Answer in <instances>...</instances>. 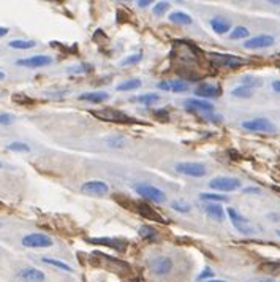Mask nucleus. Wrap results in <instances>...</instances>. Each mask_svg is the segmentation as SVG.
I'll use <instances>...</instances> for the list:
<instances>
[{"label": "nucleus", "mask_w": 280, "mask_h": 282, "mask_svg": "<svg viewBox=\"0 0 280 282\" xmlns=\"http://www.w3.org/2000/svg\"><path fill=\"white\" fill-rule=\"evenodd\" d=\"M204 213L217 222H223V219H225V211L217 203H206L204 204Z\"/></svg>", "instance_id": "nucleus-19"}, {"label": "nucleus", "mask_w": 280, "mask_h": 282, "mask_svg": "<svg viewBox=\"0 0 280 282\" xmlns=\"http://www.w3.org/2000/svg\"><path fill=\"white\" fill-rule=\"evenodd\" d=\"M231 95H234V97H237V98H250V97L253 95V89L249 87V86L241 84V86H237V87L233 89Z\"/></svg>", "instance_id": "nucleus-23"}, {"label": "nucleus", "mask_w": 280, "mask_h": 282, "mask_svg": "<svg viewBox=\"0 0 280 282\" xmlns=\"http://www.w3.org/2000/svg\"><path fill=\"white\" fill-rule=\"evenodd\" d=\"M0 166H2V163H0Z\"/></svg>", "instance_id": "nucleus-48"}, {"label": "nucleus", "mask_w": 280, "mask_h": 282, "mask_svg": "<svg viewBox=\"0 0 280 282\" xmlns=\"http://www.w3.org/2000/svg\"><path fill=\"white\" fill-rule=\"evenodd\" d=\"M209 187L219 192H234L241 189V179L231 176H217L209 181Z\"/></svg>", "instance_id": "nucleus-4"}, {"label": "nucleus", "mask_w": 280, "mask_h": 282, "mask_svg": "<svg viewBox=\"0 0 280 282\" xmlns=\"http://www.w3.org/2000/svg\"><path fill=\"white\" fill-rule=\"evenodd\" d=\"M169 21L174 22V24H181V25H190V24L193 22L192 16L187 15V13H184V11H174V13H171V15H169Z\"/></svg>", "instance_id": "nucleus-22"}, {"label": "nucleus", "mask_w": 280, "mask_h": 282, "mask_svg": "<svg viewBox=\"0 0 280 282\" xmlns=\"http://www.w3.org/2000/svg\"><path fill=\"white\" fill-rule=\"evenodd\" d=\"M136 211L144 217V219H149L152 222H165V219L160 216L149 203H136Z\"/></svg>", "instance_id": "nucleus-17"}, {"label": "nucleus", "mask_w": 280, "mask_h": 282, "mask_svg": "<svg viewBox=\"0 0 280 282\" xmlns=\"http://www.w3.org/2000/svg\"><path fill=\"white\" fill-rule=\"evenodd\" d=\"M277 235H278V238H280V230H277Z\"/></svg>", "instance_id": "nucleus-46"}, {"label": "nucleus", "mask_w": 280, "mask_h": 282, "mask_svg": "<svg viewBox=\"0 0 280 282\" xmlns=\"http://www.w3.org/2000/svg\"><path fill=\"white\" fill-rule=\"evenodd\" d=\"M141 57H143L141 53L131 54V56H128L127 59H124V60L121 62V65H135V63H138V62L141 60Z\"/></svg>", "instance_id": "nucleus-35"}, {"label": "nucleus", "mask_w": 280, "mask_h": 282, "mask_svg": "<svg viewBox=\"0 0 280 282\" xmlns=\"http://www.w3.org/2000/svg\"><path fill=\"white\" fill-rule=\"evenodd\" d=\"M18 277L22 282H43L45 280V273L37 270L33 266H25L22 270H19Z\"/></svg>", "instance_id": "nucleus-14"}, {"label": "nucleus", "mask_w": 280, "mask_h": 282, "mask_svg": "<svg viewBox=\"0 0 280 282\" xmlns=\"http://www.w3.org/2000/svg\"><path fill=\"white\" fill-rule=\"evenodd\" d=\"M7 148H8V151H16V152H29L30 151V148L25 143H10Z\"/></svg>", "instance_id": "nucleus-36"}, {"label": "nucleus", "mask_w": 280, "mask_h": 282, "mask_svg": "<svg viewBox=\"0 0 280 282\" xmlns=\"http://www.w3.org/2000/svg\"><path fill=\"white\" fill-rule=\"evenodd\" d=\"M136 5H138V7H141V8H144V7H149V5H151V0H139V2H136Z\"/></svg>", "instance_id": "nucleus-39"}, {"label": "nucleus", "mask_w": 280, "mask_h": 282, "mask_svg": "<svg viewBox=\"0 0 280 282\" xmlns=\"http://www.w3.org/2000/svg\"><path fill=\"white\" fill-rule=\"evenodd\" d=\"M42 262L46 263V265L54 266V268H59V270L66 271V273L72 271V266H70L68 263H65V262H62V260H57V259H48V257H45V259H42Z\"/></svg>", "instance_id": "nucleus-24"}, {"label": "nucleus", "mask_w": 280, "mask_h": 282, "mask_svg": "<svg viewBox=\"0 0 280 282\" xmlns=\"http://www.w3.org/2000/svg\"><path fill=\"white\" fill-rule=\"evenodd\" d=\"M52 62L49 56H30V57H24L16 62V65L19 67H27V68H42L46 67Z\"/></svg>", "instance_id": "nucleus-12"}, {"label": "nucleus", "mask_w": 280, "mask_h": 282, "mask_svg": "<svg viewBox=\"0 0 280 282\" xmlns=\"http://www.w3.org/2000/svg\"><path fill=\"white\" fill-rule=\"evenodd\" d=\"M110 98V95L103 92V91H97V92H86L79 95V100H84V101H90V103H103Z\"/></svg>", "instance_id": "nucleus-20"}, {"label": "nucleus", "mask_w": 280, "mask_h": 282, "mask_svg": "<svg viewBox=\"0 0 280 282\" xmlns=\"http://www.w3.org/2000/svg\"><path fill=\"white\" fill-rule=\"evenodd\" d=\"M151 271L157 276H166L172 270V260L168 257H154L148 262Z\"/></svg>", "instance_id": "nucleus-9"}, {"label": "nucleus", "mask_w": 280, "mask_h": 282, "mask_svg": "<svg viewBox=\"0 0 280 282\" xmlns=\"http://www.w3.org/2000/svg\"><path fill=\"white\" fill-rule=\"evenodd\" d=\"M272 89H274L277 94H280V81H274L272 83Z\"/></svg>", "instance_id": "nucleus-40"}, {"label": "nucleus", "mask_w": 280, "mask_h": 282, "mask_svg": "<svg viewBox=\"0 0 280 282\" xmlns=\"http://www.w3.org/2000/svg\"><path fill=\"white\" fill-rule=\"evenodd\" d=\"M158 89H162V91L166 92H187L189 91V83L185 81H179V80H172V81H160Z\"/></svg>", "instance_id": "nucleus-18"}, {"label": "nucleus", "mask_w": 280, "mask_h": 282, "mask_svg": "<svg viewBox=\"0 0 280 282\" xmlns=\"http://www.w3.org/2000/svg\"><path fill=\"white\" fill-rule=\"evenodd\" d=\"M171 206L174 208L176 211H179V213H189L190 208H192L187 201H172V203H171Z\"/></svg>", "instance_id": "nucleus-33"}, {"label": "nucleus", "mask_w": 280, "mask_h": 282, "mask_svg": "<svg viewBox=\"0 0 280 282\" xmlns=\"http://www.w3.org/2000/svg\"><path fill=\"white\" fill-rule=\"evenodd\" d=\"M176 171L190 178H203L207 173L206 166L199 162H179L176 165Z\"/></svg>", "instance_id": "nucleus-7"}, {"label": "nucleus", "mask_w": 280, "mask_h": 282, "mask_svg": "<svg viewBox=\"0 0 280 282\" xmlns=\"http://www.w3.org/2000/svg\"><path fill=\"white\" fill-rule=\"evenodd\" d=\"M250 35V30L247 27H244V25H237V27H234L230 33V38L231 40H241V38H247Z\"/></svg>", "instance_id": "nucleus-25"}, {"label": "nucleus", "mask_w": 280, "mask_h": 282, "mask_svg": "<svg viewBox=\"0 0 280 282\" xmlns=\"http://www.w3.org/2000/svg\"><path fill=\"white\" fill-rule=\"evenodd\" d=\"M15 121V116L8 113H0V125H10Z\"/></svg>", "instance_id": "nucleus-38"}, {"label": "nucleus", "mask_w": 280, "mask_h": 282, "mask_svg": "<svg viewBox=\"0 0 280 282\" xmlns=\"http://www.w3.org/2000/svg\"><path fill=\"white\" fill-rule=\"evenodd\" d=\"M184 105L192 110V111H198V113H214V105L207 100H201V98H189L184 101Z\"/></svg>", "instance_id": "nucleus-15"}, {"label": "nucleus", "mask_w": 280, "mask_h": 282, "mask_svg": "<svg viewBox=\"0 0 280 282\" xmlns=\"http://www.w3.org/2000/svg\"><path fill=\"white\" fill-rule=\"evenodd\" d=\"M81 190L87 195H92V197H104L106 194L110 192V186L106 184L104 181H87L81 186Z\"/></svg>", "instance_id": "nucleus-10"}, {"label": "nucleus", "mask_w": 280, "mask_h": 282, "mask_svg": "<svg viewBox=\"0 0 280 282\" xmlns=\"http://www.w3.org/2000/svg\"><path fill=\"white\" fill-rule=\"evenodd\" d=\"M168 7H169V4L168 2H158L154 8H152V13L155 16H162L163 13L168 10Z\"/></svg>", "instance_id": "nucleus-37"}, {"label": "nucleus", "mask_w": 280, "mask_h": 282, "mask_svg": "<svg viewBox=\"0 0 280 282\" xmlns=\"http://www.w3.org/2000/svg\"><path fill=\"white\" fill-rule=\"evenodd\" d=\"M257 282H274L272 279H264V280H257Z\"/></svg>", "instance_id": "nucleus-45"}, {"label": "nucleus", "mask_w": 280, "mask_h": 282, "mask_svg": "<svg viewBox=\"0 0 280 282\" xmlns=\"http://www.w3.org/2000/svg\"><path fill=\"white\" fill-rule=\"evenodd\" d=\"M0 80H5V73L4 72H0Z\"/></svg>", "instance_id": "nucleus-44"}, {"label": "nucleus", "mask_w": 280, "mask_h": 282, "mask_svg": "<svg viewBox=\"0 0 280 282\" xmlns=\"http://www.w3.org/2000/svg\"><path fill=\"white\" fill-rule=\"evenodd\" d=\"M133 189H135V192L139 197L149 200V201H154V203H165L166 201V194H165V192L162 189L152 186V184L139 183Z\"/></svg>", "instance_id": "nucleus-2"}, {"label": "nucleus", "mask_w": 280, "mask_h": 282, "mask_svg": "<svg viewBox=\"0 0 280 282\" xmlns=\"http://www.w3.org/2000/svg\"><path fill=\"white\" fill-rule=\"evenodd\" d=\"M274 37L272 35H257V37H252L244 43V46L247 49H264V48H269L274 45Z\"/></svg>", "instance_id": "nucleus-13"}, {"label": "nucleus", "mask_w": 280, "mask_h": 282, "mask_svg": "<svg viewBox=\"0 0 280 282\" xmlns=\"http://www.w3.org/2000/svg\"><path fill=\"white\" fill-rule=\"evenodd\" d=\"M271 4H272V5H280V0H272Z\"/></svg>", "instance_id": "nucleus-43"}, {"label": "nucleus", "mask_w": 280, "mask_h": 282, "mask_svg": "<svg viewBox=\"0 0 280 282\" xmlns=\"http://www.w3.org/2000/svg\"><path fill=\"white\" fill-rule=\"evenodd\" d=\"M141 86V81L139 80H128V81H124L122 84H119L117 86V91H124V92H127V91H135V89H138Z\"/></svg>", "instance_id": "nucleus-29"}, {"label": "nucleus", "mask_w": 280, "mask_h": 282, "mask_svg": "<svg viewBox=\"0 0 280 282\" xmlns=\"http://www.w3.org/2000/svg\"><path fill=\"white\" fill-rule=\"evenodd\" d=\"M209 60L216 68H237L246 63L242 57H237L233 54H219V53H212L209 56Z\"/></svg>", "instance_id": "nucleus-3"}, {"label": "nucleus", "mask_w": 280, "mask_h": 282, "mask_svg": "<svg viewBox=\"0 0 280 282\" xmlns=\"http://www.w3.org/2000/svg\"><path fill=\"white\" fill-rule=\"evenodd\" d=\"M195 95H198V98H217L222 95V89L214 83H201L195 89Z\"/></svg>", "instance_id": "nucleus-11"}, {"label": "nucleus", "mask_w": 280, "mask_h": 282, "mask_svg": "<svg viewBox=\"0 0 280 282\" xmlns=\"http://www.w3.org/2000/svg\"><path fill=\"white\" fill-rule=\"evenodd\" d=\"M0 206H2V203H0Z\"/></svg>", "instance_id": "nucleus-47"}, {"label": "nucleus", "mask_w": 280, "mask_h": 282, "mask_svg": "<svg viewBox=\"0 0 280 282\" xmlns=\"http://www.w3.org/2000/svg\"><path fill=\"white\" fill-rule=\"evenodd\" d=\"M35 45H37V43L32 42V40H13V42L8 43V46L13 48V49H30V48H33Z\"/></svg>", "instance_id": "nucleus-28"}, {"label": "nucleus", "mask_w": 280, "mask_h": 282, "mask_svg": "<svg viewBox=\"0 0 280 282\" xmlns=\"http://www.w3.org/2000/svg\"><path fill=\"white\" fill-rule=\"evenodd\" d=\"M8 33V29L7 27H0V37H5Z\"/></svg>", "instance_id": "nucleus-41"}, {"label": "nucleus", "mask_w": 280, "mask_h": 282, "mask_svg": "<svg viewBox=\"0 0 280 282\" xmlns=\"http://www.w3.org/2000/svg\"><path fill=\"white\" fill-rule=\"evenodd\" d=\"M160 100V97L157 94H143L136 98H133V101H136V103H144V105H152L157 103Z\"/></svg>", "instance_id": "nucleus-26"}, {"label": "nucleus", "mask_w": 280, "mask_h": 282, "mask_svg": "<svg viewBox=\"0 0 280 282\" xmlns=\"http://www.w3.org/2000/svg\"><path fill=\"white\" fill-rule=\"evenodd\" d=\"M199 200L201 201H207V203H216V201H226L228 198L223 197V195H219V194H199Z\"/></svg>", "instance_id": "nucleus-31"}, {"label": "nucleus", "mask_w": 280, "mask_h": 282, "mask_svg": "<svg viewBox=\"0 0 280 282\" xmlns=\"http://www.w3.org/2000/svg\"><path fill=\"white\" fill-rule=\"evenodd\" d=\"M22 246L30 249H43L52 246V238L43 233H29L22 238Z\"/></svg>", "instance_id": "nucleus-8"}, {"label": "nucleus", "mask_w": 280, "mask_h": 282, "mask_svg": "<svg viewBox=\"0 0 280 282\" xmlns=\"http://www.w3.org/2000/svg\"><path fill=\"white\" fill-rule=\"evenodd\" d=\"M212 277H214V270H212V268H209V266H206L204 270L198 274V282H204V280H209Z\"/></svg>", "instance_id": "nucleus-34"}, {"label": "nucleus", "mask_w": 280, "mask_h": 282, "mask_svg": "<svg viewBox=\"0 0 280 282\" xmlns=\"http://www.w3.org/2000/svg\"><path fill=\"white\" fill-rule=\"evenodd\" d=\"M211 27L216 33L223 35V33L231 30V24H230V21H226L223 18H214V19H211Z\"/></svg>", "instance_id": "nucleus-21"}, {"label": "nucleus", "mask_w": 280, "mask_h": 282, "mask_svg": "<svg viewBox=\"0 0 280 282\" xmlns=\"http://www.w3.org/2000/svg\"><path fill=\"white\" fill-rule=\"evenodd\" d=\"M92 244H98V246H106L116 251H125L127 248V241L119 239V238H92L89 239Z\"/></svg>", "instance_id": "nucleus-16"}, {"label": "nucleus", "mask_w": 280, "mask_h": 282, "mask_svg": "<svg viewBox=\"0 0 280 282\" xmlns=\"http://www.w3.org/2000/svg\"><path fill=\"white\" fill-rule=\"evenodd\" d=\"M139 236L143 239H155L157 238V230L151 225H143L139 228Z\"/></svg>", "instance_id": "nucleus-30"}, {"label": "nucleus", "mask_w": 280, "mask_h": 282, "mask_svg": "<svg viewBox=\"0 0 280 282\" xmlns=\"http://www.w3.org/2000/svg\"><path fill=\"white\" fill-rule=\"evenodd\" d=\"M242 129L250 132H258V133H272L275 132V125L266 118H255L250 121H244Z\"/></svg>", "instance_id": "nucleus-6"}, {"label": "nucleus", "mask_w": 280, "mask_h": 282, "mask_svg": "<svg viewBox=\"0 0 280 282\" xmlns=\"http://www.w3.org/2000/svg\"><path fill=\"white\" fill-rule=\"evenodd\" d=\"M261 270L266 271V273H269V274H280V260H272V262H266L263 263L261 266Z\"/></svg>", "instance_id": "nucleus-27"}, {"label": "nucleus", "mask_w": 280, "mask_h": 282, "mask_svg": "<svg viewBox=\"0 0 280 282\" xmlns=\"http://www.w3.org/2000/svg\"><path fill=\"white\" fill-rule=\"evenodd\" d=\"M226 214H228L233 227L237 230L239 233H242V235H252L253 232H255V228L252 227V224L249 222L247 217H244L237 209L228 208V209H226Z\"/></svg>", "instance_id": "nucleus-5"}, {"label": "nucleus", "mask_w": 280, "mask_h": 282, "mask_svg": "<svg viewBox=\"0 0 280 282\" xmlns=\"http://www.w3.org/2000/svg\"><path fill=\"white\" fill-rule=\"evenodd\" d=\"M204 282H225V280H220V279H209V280H204Z\"/></svg>", "instance_id": "nucleus-42"}, {"label": "nucleus", "mask_w": 280, "mask_h": 282, "mask_svg": "<svg viewBox=\"0 0 280 282\" xmlns=\"http://www.w3.org/2000/svg\"><path fill=\"white\" fill-rule=\"evenodd\" d=\"M93 118H97L104 122H117V124H133L135 119L128 116L127 113L119 111L116 108H101L98 111H90Z\"/></svg>", "instance_id": "nucleus-1"}, {"label": "nucleus", "mask_w": 280, "mask_h": 282, "mask_svg": "<svg viewBox=\"0 0 280 282\" xmlns=\"http://www.w3.org/2000/svg\"><path fill=\"white\" fill-rule=\"evenodd\" d=\"M106 143L110 145V148L119 149V148H124V145H125V139H124L122 136H119V135H114V136L106 138Z\"/></svg>", "instance_id": "nucleus-32"}]
</instances>
